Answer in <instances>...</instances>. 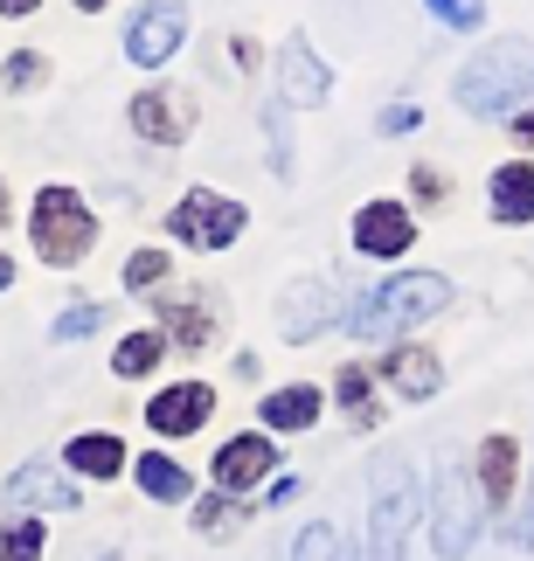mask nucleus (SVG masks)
Listing matches in <instances>:
<instances>
[{"label": "nucleus", "instance_id": "1", "mask_svg": "<svg viewBox=\"0 0 534 561\" xmlns=\"http://www.w3.org/2000/svg\"><path fill=\"white\" fill-rule=\"evenodd\" d=\"M452 104L465 118H514L521 104H534V42L527 35H493L458 62Z\"/></svg>", "mask_w": 534, "mask_h": 561}, {"label": "nucleus", "instance_id": "2", "mask_svg": "<svg viewBox=\"0 0 534 561\" xmlns=\"http://www.w3.org/2000/svg\"><path fill=\"white\" fill-rule=\"evenodd\" d=\"M458 285L444 271H396V277H375L368 291L348 306V340H402L417 333L423 319L452 312Z\"/></svg>", "mask_w": 534, "mask_h": 561}, {"label": "nucleus", "instance_id": "3", "mask_svg": "<svg viewBox=\"0 0 534 561\" xmlns=\"http://www.w3.org/2000/svg\"><path fill=\"white\" fill-rule=\"evenodd\" d=\"M423 527V479L402 450H382L368 471V561H402Z\"/></svg>", "mask_w": 534, "mask_h": 561}, {"label": "nucleus", "instance_id": "4", "mask_svg": "<svg viewBox=\"0 0 534 561\" xmlns=\"http://www.w3.org/2000/svg\"><path fill=\"white\" fill-rule=\"evenodd\" d=\"M29 243H35V256L49 271H77L83 256L98 250V215H91V202H83L77 187L49 181V187L35 194V208H29Z\"/></svg>", "mask_w": 534, "mask_h": 561}, {"label": "nucleus", "instance_id": "5", "mask_svg": "<svg viewBox=\"0 0 534 561\" xmlns=\"http://www.w3.org/2000/svg\"><path fill=\"white\" fill-rule=\"evenodd\" d=\"M243 229H250V208L237 194H223V187H188L181 202L167 208V236H174L181 250H202V256L237 250Z\"/></svg>", "mask_w": 534, "mask_h": 561}, {"label": "nucleus", "instance_id": "6", "mask_svg": "<svg viewBox=\"0 0 534 561\" xmlns=\"http://www.w3.org/2000/svg\"><path fill=\"white\" fill-rule=\"evenodd\" d=\"M479 492L465 479L458 465H438L431 471V506H423V520H431V554L438 561H465V548L479 541Z\"/></svg>", "mask_w": 534, "mask_h": 561}, {"label": "nucleus", "instance_id": "7", "mask_svg": "<svg viewBox=\"0 0 534 561\" xmlns=\"http://www.w3.org/2000/svg\"><path fill=\"white\" fill-rule=\"evenodd\" d=\"M277 465H285L277 437H271L264 423H250V430H237V437H223V450L208 458V485L237 492V500H258V485L277 479Z\"/></svg>", "mask_w": 534, "mask_h": 561}, {"label": "nucleus", "instance_id": "8", "mask_svg": "<svg viewBox=\"0 0 534 561\" xmlns=\"http://www.w3.org/2000/svg\"><path fill=\"white\" fill-rule=\"evenodd\" d=\"M125 118H133V133L146 146H188L202 125V98L181 91V83H146V91L125 104Z\"/></svg>", "mask_w": 534, "mask_h": 561}, {"label": "nucleus", "instance_id": "9", "mask_svg": "<svg viewBox=\"0 0 534 561\" xmlns=\"http://www.w3.org/2000/svg\"><path fill=\"white\" fill-rule=\"evenodd\" d=\"M188 42V0H146V8L125 21V62L133 70H167Z\"/></svg>", "mask_w": 534, "mask_h": 561}, {"label": "nucleus", "instance_id": "10", "mask_svg": "<svg viewBox=\"0 0 534 561\" xmlns=\"http://www.w3.org/2000/svg\"><path fill=\"white\" fill-rule=\"evenodd\" d=\"M354 250L368 256V264H396V256H410L417 250V208L410 202H389V194H382V202H361L354 208Z\"/></svg>", "mask_w": 534, "mask_h": 561}, {"label": "nucleus", "instance_id": "11", "mask_svg": "<svg viewBox=\"0 0 534 561\" xmlns=\"http://www.w3.org/2000/svg\"><path fill=\"white\" fill-rule=\"evenodd\" d=\"M277 98H285L292 112H319V104L333 98V62L313 49L306 28H292L285 49H277Z\"/></svg>", "mask_w": 534, "mask_h": 561}, {"label": "nucleus", "instance_id": "12", "mask_svg": "<svg viewBox=\"0 0 534 561\" xmlns=\"http://www.w3.org/2000/svg\"><path fill=\"white\" fill-rule=\"evenodd\" d=\"M0 500L21 506V513H77L83 492L70 479V465H49V458H29L8 471V485H0Z\"/></svg>", "mask_w": 534, "mask_h": 561}, {"label": "nucleus", "instance_id": "13", "mask_svg": "<svg viewBox=\"0 0 534 561\" xmlns=\"http://www.w3.org/2000/svg\"><path fill=\"white\" fill-rule=\"evenodd\" d=\"M208 416H216V388L202 375H181V381H167L160 396H146V430H154V437H195Z\"/></svg>", "mask_w": 534, "mask_h": 561}, {"label": "nucleus", "instance_id": "14", "mask_svg": "<svg viewBox=\"0 0 534 561\" xmlns=\"http://www.w3.org/2000/svg\"><path fill=\"white\" fill-rule=\"evenodd\" d=\"M333 319H348L333 277H298V285H285V298H277V333H285L292 347H306V340L327 333Z\"/></svg>", "mask_w": 534, "mask_h": 561}, {"label": "nucleus", "instance_id": "15", "mask_svg": "<svg viewBox=\"0 0 534 561\" xmlns=\"http://www.w3.org/2000/svg\"><path fill=\"white\" fill-rule=\"evenodd\" d=\"M154 312H160V333L174 340V347L188 354H202V347H216V333H223V306L208 291H154Z\"/></svg>", "mask_w": 534, "mask_h": 561}, {"label": "nucleus", "instance_id": "16", "mask_svg": "<svg viewBox=\"0 0 534 561\" xmlns=\"http://www.w3.org/2000/svg\"><path fill=\"white\" fill-rule=\"evenodd\" d=\"M375 381H389L402 402H438L444 396V360L431 347H417V340H396V347L375 360Z\"/></svg>", "mask_w": 534, "mask_h": 561}, {"label": "nucleus", "instance_id": "17", "mask_svg": "<svg viewBox=\"0 0 534 561\" xmlns=\"http://www.w3.org/2000/svg\"><path fill=\"white\" fill-rule=\"evenodd\" d=\"M473 492H479L486 513H507V506H514V492H521V444L507 437V430H493V437L479 444V458H473Z\"/></svg>", "mask_w": 534, "mask_h": 561}, {"label": "nucleus", "instance_id": "18", "mask_svg": "<svg viewBox=\"0 0 534 561\" xmlns=\"http://www.w3.org/2000/svg\"><path fill=\"white\" fill-rule=\"evenodd\" d=\"M319 416H327V388L319 381H277L271 396H258V423L271 437H306Z\"/></svg>", "mask_w": 534, "mask_h": 561}, {"label": "nucleus", "instance_id": "19", "mask_svg": "<svg viewBox=\"0 0 534 561\" xmlns=\"http://www.w3.org/2000/svg\"><path fill=\"white\" fill-rule=\"evenodd\" d=\"M486 215H493L500 229H527L534 222V160L527 153L500 160L493 174H486Z\"/></svg>", "mask_w": 534, "mask_h": 561}, {"label": "nucleus", "instance_id": "20", "mask_svg": "<svg viewBox=\"0 0 534 561\" xmlns=\"http://www.w3.org/2000/svg\"><path fill=\"white\" fill-rule=\"evenodd\" d=\"M63 465L77 471V479H118V471H133V458H125V437H112V430H77L70 444H63Z\"/></svg>", "mask_w": 534, "mask_h": 561}, {"label": "nucleus", "instance_id": "21", "mask_svg": "<svg viewBox=\"0 0 534 561\" xmlns=\"http://www.w3.org/2000/svg\"><path fill=\"white\" fill-rule=\"evenodd\" d=\"M133 479H139V492L154 506H188V500H195V471H188L181 458H167V450H139Z\"/></svg>", "mask_w": 534, "mask_h": 561}, {"label": "nucleus", "instance_id": "22", "mask_svg": "<svg viewBox=\"0 0 534 561\" xmlns=\"http://www.w3.org/2000/svg\"><path fill=\"white\" fill-rule=\"evenodd\" d=\"M258 513H264V506H250V500H237V492H216V485H208L202 506L188 513V527H195L202 541H229V534H243Z\"/></svg>", "mask_w": 534, "mask_h": 561}, {"label": "nucleus", "instance_id": "23", "mask_svg": "<svg viewBox=\"0 0 534 561\" xmlns=\"http://www.w3.org/2000/svg\"><path fill=\"white\" fill-rule=\"evenodd\" d=\"M333 402L348 409V423H354V430H375V423H382L375 368H368V360H340V375H333Z\"/></svg>", "mask_w": 534, "mask_h": 561}, {"label": "nucleus", "instance_id": "24", "mask_svg": "<svg viewBox=\"0 0 534 561\" xmlns=\"http://www.w3.org/2000/svg\"><path fill=\"white\" fill-rule=\"evenodd\" d=\"M167 347H174V340H167L160 327H139V333H125L118 347H112V375H118V381H146V375H160Z\"/></svg>", "mask_w": 534, "mask_h": 561}, {"label": "nucleus", "instance_id": "25", "mask_svg": "<svg viewBox=\"0 0 534 561\" xmlns=\"http://www.w3.org/2000/svg\"><path fill=\"white\" fill-rule=\"evenodd\" d=\"M258 125H264V146H271V174H277V181H298V153H292V104H285V98H271L264 112H258Z\"/></svg>", "mask_w": 534, "mask_h": 561}, {"label": "nucleus", "instance_id": "26", "mask_svg": "<svg viewBox=\"0 0 534 561\" xmlns=\"http://www.w3.org/2000/svg\"><path fill=\"white\" fill-rule=\"evenodd\" d=\"M118 285L133 291V298H154L160 285H174V250H154V243L133 250V256H125V277H118Z\"/></svg>", "mask_w": 534, "mask_h": 561}, {"label": "nucleus", "instance_id": "27", "mask_svg": "<svg viewBox=\"0 0 534 561\" xmlns=\"http://www.w3.org/2000/svg\"><path fill=\"white\" fill-rule=\"evenodd\" d=\"M49 534H42V513H8L0 520V561H42Z\"/></svg>", "mask_w": 534, "mask_h": 561}, {"label": "nucleus", "instance_id": "28", "mask_svg": "<svg viewBox=\"0 0 534 561\" xmlns=\"http://www.w3.org/2000/svg\"><path fill=\"white\" fill-rule=\"evenodd\" d=\"M35 83H49V56H42V49H14L8 70H0V91H35Z\"/></svg>", "mask_w": 534, "mask_h": 561}, {"label": "nucleus", "instance_id": "29", "mask_svg": "<svg viewBox=\"0 0 534 561\" xmlns=\"http://www.w3.org/2000/svg\"><path fill=\"white\" fill-rule=\"evenodd\" d=\"M333 548H340L333 520H313V527H298V534H292V561H333Z\"/></svg>", "mask_w": 534, "mask_h": 561}, {"label": "nucleus", "instance_id": "30", "mask_svg": "<svg viewBox=\"0 0 534 561\" xmlns=\"http://www.w3.org/2000/svg\"><path fill=\"white\" fill-rule=\"evenodd\" d=\"M444 28H458V35H479V21H486V0H423Z\"/></svg>", "mask_w": 534, "mask_h": 561}, {"label": "nucleus", "instance_id": "31", "mask_svg": "<svg viewBox=\"0 0 534 561\" xmlns=\"http://www.w3.org/2000/svg\"><path fill=\"white\" fill-rule=\"evenodd\" d=\"M417 125H423V104H417V98H396V104H382L375 133H382V139H410Z\"/></svg>", "mask_w": 534, "mask_h": 561}, {"label": "nucleus", "instance_id": "32", "mask_svg": "<svg viewBox=\"0 0 534 561\" xmlns=\"http://www.w3.org/2000/svg\"><path fill=\"white\" fill-rule=\"evenodd\" d=\"M104 306H70V312H56V327H49V340H91L98 327H104Z\"/></svg>", "mask_w": 534, "mask_h": 561}, {"label": "nucleus", "instance_id": "33", "mask_svg": "<svg viewBox=\"0 0 534 561\" xmlns=\"http://www.w3.org/2000/svg\"><path fill=\"white\" fill-rule=\"evenodd\" d=\"M410 202H423V208H444V202H452L444 167H410Z\"/></svg>", "mask_w": 534, "mask_h": 561}, {"label": "nucleus", "instance_id": "34", "mask_svg": "<svg viewBox=\"0 0 534 561\" xmlns=\"http://www.w3.org/2000/svg\"><path fill=\"white\" fill-rule=\"evenodd\" d=\"M298 500V479H285V471H277V479L264 485V513H277V506H292Z\"/></svg>", "mask_w": 534, "mask_h": 561}, {"label": "nucleus", "instance_id": "35", "mask_svg": "<svg viewBox=\"0 0 534 561\" xmlns=\"http://www.w3.org/2000/svg\"><path fill=\"white\" fill-rule=\"evenodd\" d=\"M229 56H237V70L250 77V70H258V62H264V49H258V42H250V35H229Z\"/></svg>", "mask_w": 534, "mask_h": 561}, {"label": "nucleus", "instance_id": "36", "mask_svg": "<svg viewBox=\"0 0 534 561\" xmlns=\"http://www.w3.org/2000/svg\"><path fill=\"white\" fill-rule=\"evenodd\" d=\"M507 133H514V146H527V153H534V104H521V112L507 118Z\"/></svg>", "mask_w": 534, "mask_h": 561}, {"label": "nucleus", "instance_id": "37", "mask_svg": "<svg viewBox=\"0 0 534 561\" xmlns=\"http://www.w3.org/2000/svg\"><path fill=\"white\" fill-rule=\"evenodd\" d=\"M42 8V0H0V14H8V21H29Z\"/></svg>", "mask_w": 534, "mask_h": 561}, {"label": "nucleus", "instance_id": "38", "mask_svg": "<svg viewBox=\"0 0 534 561\" xmlns=\"http://www.w3.org/2000/svg\"><path fill=\"white\" fill-rule=\"evenodd\" d=\"M8 215H14V187L0 181V229H8Z\"/></svg>", "mask_w": 534, "mask_h": 561}, {"label": "nucleus", "instance_id": "39", "mask_svg": "<svg viewBox=\"0 0 534 561\" xmlns=\"http://www.w3.org/2000/svg\"><path fill=\"white\" fill-rule=\"evenodd\" d=\"M8 285H14V256L0 250V291H8Z\"/></svg>", "mask_w": 534, "mask_h": 561}, {"label": "nucleus", "instance_id": "40", "mask_svg": "<svg viewBox=\"0 0 534 561\" xmlns=\"http://www.w3.org/2000/svg\"><path fill=\"white\" fill-rule=\"evenodd\" d=\"M70 8H83V14H104V8H112V0H70Z\"/></svg>", "mask_w": 534, "mask_h": 561}, {"label": "nucleus", "instance_id": "41", "mask_svg": "<svg viewBox=\"0 0 534 561\" xmlns=\"http://www.w3.org/2000/svg\"><path fill=\"white\" fill-rule=\"evenodd\" d=\"M333 561H368V554H361V548H333Z\"/></svg>", "mask_w": 534, "mask_h": 561}]
</instances>
